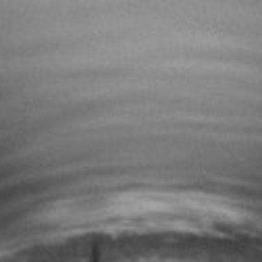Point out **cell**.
<instances>
[{
    "mask_svg": "<svg viewBox=\"0 0 262 262\" xmlns=\"http://www.w3.org/2000/svg\"><path fill=\"white\" fill-rule=\"evenodd\" d=\"M0 262H94V244L88 237L34 246Z\"/></svg>",
    "mask_w": 262,
    "mask_h": 262,
    "instance_id": "cell-1",
    "label": "cell"
}]
</instances>
